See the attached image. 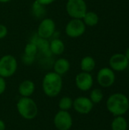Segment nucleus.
Segmentation results:
<instances>
[{"instance_id":"28","label":"nucleus","mask_w":129,"mask_h":130,"mask_svg":"<svg viewBox=\"0 0 129 130\" xmlns=\"http://www.w3.org/2000/svg\"><path fill=\"white\" fill-rule=\"evenodd\" d=\"M5 129H6V126L5 122L0 119V130H5Z\"/></svg>"},{"instance_id":"24","label":"nucleus","mask_w":129,"mask_h":130,"mask_svg":"<svg viewBox=\"0 0 129 130\" xmlns=\"http://www.w3.org/2000/svg\"><path fill=\"white\" fill-rule=\"evenodd\" d=\"M35 59L36 57H33V56H27L25 54L23 53L22 56H21V60H22V62L26 65V66H30V65H32L34 61H35Z\"/></svg>"},{"instance_id":"6","label":"nucleus","mask_w":129,"mask_h":130,"mask_svg":"<svg viewBox=\"0 0 129 130\" xmlns=\"http://www.w3.org/2000/svg\"><path fill=\"white\" fill-rule=\"evenodd\" d=\"M86 25L82 19L71 18L65 27V34L70 38H78L86 31Z\"/></svg>"},{"instance_id":"10","label":"nucleus","mask_w":129,"mask_h":130,"mask_svg":"<svg viewBox=\"0 0 129 130\" xmlns=\"http://www.w3.org/2000/svg\"><path fill=\"white\" fill-rule=\"evenodd\" d=\"M75 110L83 115L88 114L94 108V103L89 98L78 97L73 101V107Z\"/></svg>"},{"instance_id":"14","label":"nucleus","mask_w":129,"mask_h":130,"mask_svg":"<svg viewBox=\"0 0 129 130\" xmlns=\"http://www.w3.org/2000/svg\"><path fill=\"white\" fill-rule=\"evenodd\" d=\"M35 91V84L33 81L27 79L21 82L18 86V92L21 97L30 98Z\"/></svg>"},{"instance_id":"25","label":"nucleus","mask_w":129,"mask_h":130,"mask_svg":"<svg viewBox=\"0 0 129 130\" xmlns=\"http://www.w3.org/2000/svg\"><path fill=\"white\" fill-rule=\"evenodd\" d=\"M8 31L7 27L3 24H0V40L4 39L8 35Z\"/></svg>"},{"instance_id":"30","label":"nucleus","mask_w":129,"mask_h":130,"mask_svg":"<svg viewBox=\"0 0 129 130\" xmlns=\"http://www.w3.org/2000/svg\"><path fill=\"white\" fill-rule=\"evenodd\" d=\"M11 0H0V3H7L11 2Z\"/></svg>"},{"instance_id":"4","label":"nucleus","mask_w":129,"mask_h":130,"mask_svg":"<svg viewBox=\"0 0 129 130\" xmlns=\"http://www.w3.org/2000/svg\"><path fill=\"white\" fill-rule=\"evenodd\" d=\"M17 69V61L11 55H4L0 58V76L7 78L14 75Z\"/></svg>"},{"instance_id":"16","label":"nucleus","mask_w":129,"mask_h":130,"mask_svg":"<svg viewBox=\"0 0 129 130\" xmlns=\"http://www.w3.org/2000/svg\"><path fill=\"white\" fill-rule=\"evenodd\" d=\"M65 49L64 42L59 38H54L49 42V51L52 55H62Z\"/></svg>"},{"instance_id":"8","label":"nucleus","mask_w":129,"mask_h":130,"mask_svg":"<svg viewBox=\"0 0 129 130\" xmlns=\"http://www.w3.org/2000/svg\"><path fill=\"white\" fill-rule=\"evenodd\" d=\"M53 123L58 130H69L73 125L72 117L68 111L59 110L53 118Z\"/></svg>"},{"instance_id":"27","label":"nucleus","mask_w":129,"mask_h":130,"mask_svg":"<svg viewBox=\"0 0 129 130\" xmlns=\"http://www.w3.org/2000/svg\"><path fill=\"white\" fill-rule=\"evenodd\" d=\"M34 1L39 2L40 4H41V5H43L44 6L51 5V4H52L53 2H56V0H34Z\"/></svg>"},{"instance_id":"3","label":"nucleus","mask_w":129,"mask_h":130,"mask_svg":"<svg viewBox=\"0 0 129 130\" xmlns=\"http://www.w3.org/2000/svg\"><path fill=\"white\" fill-rule=\"evenodd\" d=\"M16 107L20 116L25 120H31L37 116V104L30 98L21 97L17 102Z\"/></svg>"},{"instance_id":"22","label":"nucleus","mask_w":129,"mask_h":130,"mask_svg":"<svg viewBox=\"0 0 129 130\" xmlns=\"http://www.w3.org/2000/svg\"><path fill=\"white\" fill-rule=\"evenodd\" d=\"M90 101L94 104H99L103 99V93L101 89L100 88H94L90 93Z\"/></svg>"},{"instance_id":"12","label":"nucleus","mask_w":129,"mask_h":130,"mask_svg":"<svg viewBox=\"0 0 129 130\" xmlns=\"http://www.w3.org/2000/svg\"><path fill=\"white\" fill-rule=\"evenodd\" d=\"M109 64L114 72H122L128 67L129 61L124 53H115L110 57Z\"/></svg>"},{"instance_id":"19","label":"nucleus","mask_w":129,"mask_h":130,"mask_svg":"<svg viewBox=\"0 0 129 130\" xmlns=\"http://www.w3.org/2000/svg\"><path fill=\"white\" fill-rule=\"evenodd\" d=\"M112 130H127L128 122L123 116H117L113 120L111 123Z\"/></svg>"},{"instance_id":"29","label":"nucleus","mask_w":129,"mask_h":130,"mask_svg":"<svg viewBox=\"0 0 129 130\" xmlns=\"http://www.w3.org/2000/svg\"><path fill=\"white\" fill-rule=\"evenodd\" d=\"M124 54H125V56H126V58L128 59V60L129 61V47L126 50V51H125V53Z\"/></svg>"},{"instance_id":"2","label":"nucleus","mask_w":129,"mask_h":130,"mask_svg":"<svg viewBox=\"0 0 129 130\" xmlns=\"http://www.w3.org/2000/svg\"><path fill=\"white\" fill-rule=\"evenodd\" d=\"M62 76L55 72H47L42 82V88L43 93L49 98L57 97L62 89Z\"/></svg>"},{"instance_id":"21","label":"nucleus","mask_w":129,"mask_h":130,"mask_svg":"<svg viewBox=\"0 0 129 130\" xmlns=\"http://www.w3.org/2000/svg\"><path fill=\"white\" fill-rule=\"evenodd\" d=\"M73 107V100L70 97H63L59 101V108L60 110L68 111Z\"/></svg>"},{"instance_id":"9","label":"nucleus","mask_w":129,"mask_h":130,"mask_svg":"<svg viewBox=\"0 0 129 130\" xmlns=\"http://www.w3.org/2000/svg\"><path fill=\"white\" fill-rule=\"evenodd\" d=\"M97 81L102 88H109L115 83V72L109 67H103L98 71Z\"/></svg>"},{"instance_id":"5","label":"nucleus","mask_w":129,"mask_h":130,"mask_svg":"<svg viewBox=\"0 0 129 130\" xmlns=\"http://www.w3.org/2000/svg\"><path fill=\"white\" fill-rule=\"evenodd\" d=\"M65 10L71 18L82 19L87 11V5L85 0H68Z\"/></svg>"},{"instance_id":"7","label":"nucleus","mask_w":129,"mask_h":130,"mask_svg":"<svg viewBox=\"0 0 129 130\" xmlns=\"http://www.w3.org/2000/svg\"><path fill=\"white\" fill-rule=\"evenodd\" d=\"M56 33V22L53 19L49 18H45L40 22L36 34L38 37L49 40Z\"/></svg>"},{"instance_id":"17","label":"nucleus","mask_w":129,"mask_h":130,"mask_svg":"<svg viewBox=\"0 0 129 130\" xmlns=\"http://www.w3.org/2000/svg\"><path fill=\"white\" fill-rule=\"evenodd\" d=\"M80 67L82 72L90 73L96 67V61L90 56H86L83 57L80 62Z\"/></svg>"},{"instance_id":"13","label":"nucleus","mask_w":129,"mask_h":130,"mask_svg":"<svg viewBox=\"0 0 129 130\" xmlns=\"http://www.w3.org/2000/svg\"><path fill=\"white\" fill-rule=\"evenodd\" d=\"M70 67H71V64L68 59L63 57L57 59L54 62L52 66L53 72H55L56 73H57L61 76L66 74L69 71Z\"/></svg>"},{"instance_id":"23","label":"nucleus","mask_w":129,"mask_h":130,"mask_svg":"<svg viewBox=\"0 0 129 130\" xmlns=\"http://www.w3.org/2000/svg\"><path fill=\"white\" fill-rule=\"evenodd\" d=\"M37 53H38L37 46L33 42L30 41V42H29L28 43L26 44V46L24 47V54H25L27 56L36 57Z\"/></svg>"},{"instance_id":"20","label":"nucleus","mask_w":129,"mask_h":130,"mask_svg":"<svg viewBox=\"0 0 129 130\" xmlns=\"http://www.w3.org/2000/svg\"><path fill=\"white\" fill-rule=\"evenodd\" d=\"M31 12L34 18H43L46 14V8L45 6L40 4L39 2L34 1L31 5Z\"/></svg>"},{"instance_id":"26","label":"nucleus","mask_w":129,"mask_h":130,"mask_svg":"<svg viewBox=\"0 0 129 130\" xmlns=\"http://www.w3.org/2000/svg\"><path fill=\"white\" fill-rule=\"evenodd\" d=\"M6 89V82L5 78L0 76V95L2 94Z\"/></svg>"},{"instance_id":"11","label":"nucleus","mask_w":129,"mask_h":130,"mask_svg":"<svg viewBox=\"0 0 129 130\" xmlns=\"http://www.w3.org/2000/svg\"><path fill=\"white\" fill-rule=\"evenodd\" d=\"M76 87L81 91L90 90L94 85V78L90 73L81 72L75 77Z\"/></svg>"},{"instance_id":"15","label":"nucleus","mask_w":129,"mask_h":130,"mask_svg":"<svg viewBox=\"0 0 129 130\" xmlns=\"http://www.w3.org/2000/svg\"><path fill=\"white\" fill-rule=\"evenodd\" d=\"M32 42H33L38 49V51H40L44 54L45 56L49 57L52 55V53L49 51V42L46 39H43L37 36V34L31 40Z\"/></svg>"},{"instance_id":"18","label":"nucleus","mask_w":129,"mask_h":130,"mask_svg":"<svg viewBox=\"0 0 129 130\" xmlns=\"http://www.w3.org/2000/svg\"><path fill=\"white\" fill-rule=\"evenodd\" d=\"M99 16L98 14L92 11H87L84 16L82 18L86 27H94L99 23Z\"/></svg>"},{"instance_id":"1","label":"nucleus","mask_w":129,"mask_h":130,"mask_svg":"<svg viewBox=\"0 0 129 130\" xmlns=\"http://www.w3.org/2000/svg\"><path fill=\"white\" fill-rule=\"evenodd\" d=\"M106 108L113 116H123L129 110V99L122 93H114L106 101Z\"/></svg>"}]
</instances>
